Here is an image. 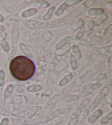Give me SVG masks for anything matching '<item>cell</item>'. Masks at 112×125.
Wrapping results in <instances>:
<instances>
[{
	"mask_svg": "<svg viewBox=\"0 0 112 125\" xmlns=\"http://www.w3.org/2000/svg\"><path fill=\"white\" fill-rule=\"evenodd\" d=\"M19 35V32L18 28L17 27H15L13 29L11 33V36H12V41L13 44H16L17 42H18V38Z\"/></svg>",
	"mask_w": 112,
	"mask_h": 125,
	"instance_id": "30bf717a",
	"label": "cell"
},
{
	"mask_svg": "<svg viewBox=\"0 0 112 125\" xmlns=\"http://www.w3.org/2000/svg\"><path fill=\"white\" fill-rule=\"evenodd\" d=\"M70 62H71V67L73 69V70H76L77 68V60L74 56L72 55H71L70 56Z\"/></svg>",
	"mask_w": 112,
	"mask_h": 125,
	"instance_id": "7402d4cb",
	"label": "cell"
},
{
	"mask_svg": "<svg viewBox=\"0 0 112 125\" xmlns=\"http://www.w3.org/2000/svg\"><path fill=\"white\" fill-rule=\"evenodd\" d=\"M104 10L102 8H90L88 10V14L89 16H100L103 14Z\"/></svg>",
	"mask_w": 112,
	"mask_h": 125,
	"instance_id": "52a82bcc",
	"label": "cell"
},
{
	"mask_svg": "<svg viewBox=\"0 0 112 125\" xmlns=\"http://www.w3.org/2000/svg\"><path fill=\"white\" fill-rule=\"evenodd\" d=\"M79 99V96L77 95H67L62 99V102L64 103H70L75 102Z\"/></svg>",
	"mask_w": 112,
	"mask_h": 125,
	"instance_id": "9c48e42d",
	"label": "cell"
},
{
	"mask_svg": "<svg viewBox=\"0 0 112 125\" xmlns=\"http://www.w3.org/2000/svg\"><path fill=\"white\" fill-rule=\"evenodd\" d=\"M5 82V73L2 70H0V87H3Z\"/></svg>",
	"mask_w": 112,
	"mask_h": 125,
	"instance_id": "cb8c5ba5",
	"label": "cell"
},
{
	"mask_svg": "<svg viewBox=\"0 0 112 125\" xmlns=\"http://www.w3.org/2000/svg\"><path fill=\"white\" fill-rule=\"evenodd\" d=\"M4 30H5V28H4V27H3L2 25H0V31H2Z\"/></svg>",
	"mask_w": 112,
	"mask_h": 125,
	"instance_id": "1f68e13d",
	"label": "cell"
},
{
	"mask_svg": "<svg viewBox=\"0 0 112 125\" xmlns=\"http://www.w3.org/2000/svg\"><path fill=\"white\" fill-rule=\"evenodd\" d=\"M111 88V84H108L104 86V87L101 90L100 93L96 97V98L94 99L91 104L89 105L88 108L85 110V111L83 115L82 120L87 117L89 114L91 113L92 111L94 110V109L100 104V103L103 100V99L105 98V96L107 95V94L108 93L109 90Z\"/></svg>",
	"mask_w": 112,
	"mask_h": 125,
	"instance_id": "7a4b0ae2",
	"label": "cell"
},
{
	"mask_svg": "<svg viewBox=\"0 0 112 125\" xmlns=\"http://www.w3.org/2000/svg\"><path fill=\"white\" fill-rule=\"evenodd\" d=\"M102 84H99V83H95V84H90V85H85L84 87L83 88V89L85 90H89V89H91V90H95L97 88H100Z\"/></svg>",
	"mask_w": 112,
	"mask_h": 125,
	"instance_id": "ffe728a7",
	"label": "cell"
},
{
	"mask_svg": "<svg viewBox=\"0 0 112 125\" xmlns=\"http://www.w3.org/2000/svg\"><path fill=\"white\" fill-rule=\"evenodd\" d=\"M107 18V15L105 14L103 16H102L99 19H98L94 23V25H96V26L98 27L99 25H100L101 24H102L104 21L106 20Z\"/></svg>",
	"mask_w": 112,
	"mask_h": 125,
	"instance_id": "603a6c76",
	"label": "cell"
},
{
	"mask_svg": "<svg viewBox=\"0 0 112 125\" xmlns=\"http://www.w3.org/2000/svg\"><path fill=\"white\" fill-rule=\"evenodd\" d=\"M68 6H67L65 3H62V5L60 6V7L57 8V10H56V12L55 13V15L56 16H59L61 15L62 13H63L64 10H65L67 8Z\"/></svg>",
	"mask_w": 112,
	"mask_h": 125,
	"instance_id": "ac0fdd59",
	"label": "cell"
},
{
	"mask_svg": "<svg viewBox=\"0 0 112 125\" xmlns=\"http://www.w3.org/2000/svg\"><path fill=\"white\" fill-rule=\"evenodd\" d=\"M42 89L41 85L38 84H34L32 85H29L26 88V90L28 92L33 93L40 91Z\"/></svg>",
	"mask_w": 112,
	"mask_h": 125,
	"instance_id": "e0dca14e",
	"label": "cell"
},
{
	"mask_svg": "<svg viewBox=\"0 0 112 125\" xmlns=\"http://www.w3.org/2000/svg\"><path fill=\"white\" fill-rule=\"evenodd\" d=\"M14 90V86L12 84H9L7 85V87H6V89L5 90L3 94L4 98L6 99H7L9 98L10 96L11 95L13 91Z\"/></svg>",
	"mask_w": 112,
	"mask_h": 125,
	"instance_id": "9a60e30c",
	"label": "cell"
},
{
	"mask_svg": "<svg viewBox=\"0 0 112 125\" xmlns=\"http://www.w3.org/2000/svg\"><path fill=\"white\" fill-rule=\"evenodd\" d=\"M84 34V29H81L77 34L76 35L77 39H80L82 38Z\"/></svg>",
	"mask_w": 112,
	"mask_h": 125,
	"instance_id": "83f0119b",
	"label": "cell"
},
{
	"mask_svg": "<svg viewBox=\"0 0 112 125\" xmlns=\"http://www.w3.org/2000/svg\"><path fill=\"white\" fill-rule=\"evenodd\" d=\"M84 24V21L83 20H79L74 23L70 27V31H76L79 28L81 27Z\"/></svg>",
	"mask_w": 112,
	"mask_h": 125,
	"instance_id": "2e32d148",
	"label": "cell"
},
{
	"mask_svg": "<svg viewBox=\"0 0 112 125\" xmlns=\"http://www.w3.org/2000/svg\"><path fill=\"white\" fill-rule=\"evenodd\" d=\"M73 78V75L72 73H69L68 74L66 75V76H64L63 78H62L59 82V85L62 87V86L65 85L67 84L69 82H70L71 79Z\"/></svg>",
	"mask_w": 112,
	"mask_h": 125,
	"instance_id": "5bb4252c",
	"label": "cell"
},
{
	"mask_svg": "<svg viewBox=\"0 0 112 125\" xmlns=\"http://www.w3.org/2000/svg\"><path fill=\"white\" fill-rule=\"evenodd\" d=\"M9 119L8 118H3L1 123H0V125H8L9 124Z\"/></svg>",
	"mask_w": 112,
	"mask_h": 125,
	"instance_id": "f1b7e54d",
	"label": "cell"
},
{
	"mask_svg": "<svg viewBox=\"0 0 112 125\" xmlns=\"http://www.w3.org/2000/svg\"><path fill=\"white\" fill-rule=\"evenodd\" d=\"M19 46H20V49L21 50V51H23V52L24 53L26 56L30 57H32V55L31 51H30V50L29 49V47H28L26 45H25L24 43L21 42L20 43V45H19Z\"/></svg>",
	"mask_w": 112,
	"mask_h": 125,
	"instance_id": "8fae6325",
	"label": "cell"
},
{
	"mask_svg": "<svg viewBox=\"0 0 112 125\" xmlns=\"http://www.w3.org/2000/svg\"><path fill=\"white\" fill-rule=\"evenodd\" d=\"M70 38L71 37L64 38V39L63 41H62L61 42H59V44H58L56 45V49H59L60 48H61V47H63V46H64V43H65V42H67L68 40H69L70 39Z\"/></svg>",
	"mask_w": 112,
	"mask_h": 125,
	"instance_id": "484cf974",
	"label": "cell"
},
{
	"mask_svg": "<svg viewBox=\"0 0 112 125\" xmlns=\"http://www.w3.org/2000/svg\"><path fill=\"white\" fill-rule=\"evenodd\" d=\"M25 26L30 29H42L47 28V23L30 20L26 21L25 23Z\"/></svg>",
	"mask_w": 112,
	"mask_h": 125,
	"instance_id": "277c9868",
	"label": "cell"
},
{
	"mask_svg": "<svg viewBox=\"0 0 112 125\" xmlns=\"http://www.w3.org/2000/svg\"><path fill=\"white\" fill-rule=\"evenodd\" d=\"M0 45L2 47L3 50L5 51V52H8L10 50V47L9 45L8 44V43L6 42V40L5 39H2L0 41Z\"/></svg>",
	"mask_w": 112,
	"mask_h": 125,
	"instance_id": "44dd1931",
	"label": "cell"
},
{
	"mask_svg": "<svg viewBox=\"0 0 112 125\" xmlns=\"http://www.w3.org/2000/svg\"><path fill=\"white\" fill-rule=\"evenodd\" d=\"M102 114V111L100 109H97L88 118V122L89 124H92L100 117Z\"/></svg>",
	"mask_w": 112,
	"mask_h": 125,
	"instance_id": "8992f818",
	"label": "cell"
},
{
	"mask_svg": "<svg viewBox=\"0 0 112 125\" xmlns=\"http://www.w3.org/2000/svg\"><path fill=\"white\" fill-rule=\"evenodd\" d=\"M112 118V113L110 112L107 115H105L104 117L102 118V119L100 121V124L101 125H104L107 124L110 120H111Z\"/></svg>",
	"mask_w": 112,
	"mask_h": 125,
	"instance_id": "d6986e66",
	"label": "cell"
},
{
	"mask_svg": "<svg viewBox=\"0 0 112 125\" xmlns=\"http://www.w3.org/2000/svg\"><path fill=\"white\" fill-rule=\"evenodd\" d=\"M72 51H73V53H75V54H76L77 56H78L79 59H80V57H81V55H80V51H79L78 47H77L76 46H73V47H72Z\"/></svg>",
	"mask_w": 112,
	"mask_h": 125,
	"instance_id": "4316f807",
	"label": "cell"
},
{
	"mask_svg": "<svg viewBox=\"0 0 112 125\" xmlns=\"http://www.w3.org/2000/svg\"><path fill=\"white\" fill-rule=\"evenodd\" d=\"M4 21H5V19H4V18L3 17V16H2L1 14H0V23L3 22Z\"/></svg>",
	"mask_w": 112,
	"mask_h": 125,
	"instance_id": "4dcf8cb0",
	"label": "cell"
},
{
	"mask_svg": "<svg viewBox=\"0 0 112 125\" xmlns=\"http://www.w3.org/2000/svg\"><path fill=\"white\" fill-rule=\"evenodd\" d=\"M90 103V99L88 98H86L80 104H79L77 108L75 110L74 113L72 114V117L76 118L77 116H78L84 110L86 107Z\"/></svg>",
	"mask_w": 112,
	"mask_h": 125,
	"instance_id": "5b68a950",
	"label": "cell"
},
{
	"mask_svg": "<svg viewBox=\"0 0 112 125\" xmlns=\"http://www.w3.org/2000/svg\"><path fill=\"white\" fill-rule=\"evenodd\" d=\"M6 33H1L0 32V38H5L6 36Z\"/></svg>",
	"mask_w": 112,
	"mask_h": 125,
	"instance_id": "f546056e",
	"label": "cell"
},
{
	"mask_svg": "<svg viewBox=\"0 0 112 125\" xmlns=\"http://www.w3.org/2000/svg\"><path fill=\"white\" fill-rule=\"evenodd\" d=\"M9 70L15 79L25 81L33 76L35 66L33 62L29 58L24 56H18L10 61Z\"/></svg>",
	"mask_w": 112,
	"mask_h": 125,
	"instance_id": "6da1fadb",
	"label": "cell"
},
{
	"mask_svg": "<svg viewBox=\"0 0 112 125\" xmlns=\"http://www.w3.org/2000/svg\"><path fill=\"white\" fill-rule=\"evenodd\" d=\"M80 2H81V0H73V1L72 0H68V1H66L64 3L67 6H72Z\"/></svg>",
	"mask_w": 112,
	"mask_h": 125,
	"instance_id": "d4e9b609",
	"label": "cell"
},
{
	"mask_svg": "<svg viewBox=\"0 0 112 125\" xmlns=\"http://www.w3.org/2000/svg\"><path fill=\"white\" fill-rule=\"evenodd\" d=\"M55 10V7L54 6H52V7H51L48 10V11L46 13L44 14L43 18V20L44 21H49L51 17V16H53Z\"/></svg>",
	"mask_w": 112,
	"mask_h": 125,
	"instance_id": "7c38bea8",
	"label": "cell"
},
{
	"mask_svg": "<svg viewBox=\"0 0 112 125\" xmlns=\"http://www.w3.org/2000/svg\"><path fill=\"white\" fill-rule=\"evenodd\" d=\"M38 10L36 8H30V9H28L27 10H25V11H24L22 13H21V16H22L23 18H27V17L33 16V15L36 14Z\"/></svg>",
	"mask_w": 112,
	"mask_h": 125,
	"instance_id": "ba28073f",
	"label": "cell"
},
{
	"mask_svg": "<svg viewBox=\"0 0 112 125\" xmlns=\"http://www.w3.org/2000/svg\"><path fill=\"white\" fill-rule=\"evenodd\" d=\"M86 10V6L84 5H82L79 6L73 11L71 12L68 15L64 18V24H67L72 22V21H74L75 19L78 17L81 14Z\"/></svg>",
	"mask_w": 112,
	"mask_h": 125,
	"instance_id": "3957f363",
	"label": "cell"
},
{
	"mask_svg": "<svg viewBox=\"0 0 112 125\" xmlns=\"http://www.w3.org/2000/svg\"><path fill=\"white\" fill-rule=\"evenodd\" d=\"M61 110L60 109L56 110L55 111L52 112V113H51L50 114H49V115L47 116L46 118V122L52 120L54 119V118L57 117V116H59L60 114H61Z\"/></svg>",
	"mask_w": 112,
	"mask_h": 125,
	"instance_id": "4fadbf2b",
	"label": "cell"
}]
</instances>
